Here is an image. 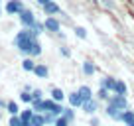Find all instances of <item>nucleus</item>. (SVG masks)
Returning <instances> with one entry per match:
<instances>
[{
    "label": "nucleus",
    "instance_id": "f257e3e1",
    "mask_svg": "<svg viewBox=\"0 0 134 126\" xmlns=\"http://www.w3.org/2000/svg\"><path fill=\"white\" fill-rule=\"evenodd\" d=\"M36 39H38V38L32 34V30H30V28H22L20 32L14 36V47L26 57V55H30V49H32V45H34Z\"/></svg>",
    "mask_w": 134,
    "mask_h": 126
},
{
    "label": "nucleus",
    "instance_id": "f03ea898",
    "mask_svg": "<svg viewBox=\"0 0 134 126\" xmlns=\"http://www.w3.org/2000/svg\"><path fill=\"white\" fill-rule=\"evenodd\" d=\"M18 20H20V26H22V28H32V24L38 20V18H36V14H34V10L24 8L20 14H18Z\"/></svg>",
    "mask_w": 134,
    "mask_h": 126
},
{
    "label": "nucleus",
    "instance_id": "7ed1b4c3",
    "mask_svg": "<svg viewBox=\"0 0 134 126\" xmlns=\"http://www.w3.org/2000/svg\"><path fill=\"white\" fill-rule=\"evenodd\" d=\"M24 8L26 6H24L22 0H6V4H4V12L8 14V16H18Z\"/></svg>",
    "mask_w": 134,
    "mask_h": 126
},
{
    "label": "nucleus",
    "instance_id": "20e7f679",
    "mask_svg": "<svg viewBox=\"0 0 134 126\" xmlns=\"http://www.w3.org/2000/svg\"><path fill=\"white\" fill-rule=\"evenodd\" d=\"M43 26H46V32H49V34H53V36H57L59 32H61V22L55 16H47L46 20H43Z\"/></svg>",
    "mask_w": 134,
    "mask_h": 126
},
{
    "label": "nucleus",
    "instance_id": "39448f33",
    "mask_svg": "<svg viewBox=\"0 0 134 126\" xmlns=\"http://www.w3.org/2000/svg\"><path fill=\"white\" fill-rule=\"evenodd\" d=\"M99 108H100V101H97V99L85 101L83 106H81V110H83L85 114H89V116H95V114L99 112Z\"/></svg>",
    "mask_w": 134,
    "mask_h": 126
},
{
    "label": "nucleus",
    "instance_id": "423d86ee",
    "mask_svg": "<svg viewBox=\"0 0 134 126\" xmlns=\"http://www.w3.org/2000/svg\"><path fill=\"white\" fill-rule=\"evenodd\" d=\"M107 105H113V106H116V108H120V110H126L128 108V99H126L124 95L113 93V97H110V101L107 102Z\"/></svg>",
    "mask_w": 134,
    "mask_h": 126
},
{
    "label": "nucleus",
    "instance_id": "0eeeda50",
    "mask_svg": "<svg viewBox=\"0 0 134 126\" xmlns=\"http://www.w3.org/2000/svg\"><path fill=\"white\" fill-rule=\"evenodd\" d=\"M105 114L110 118V120H114V122H120V120H122V110L116 108V106H113V105H107Z\"/></svg>",
    "mask_w": 134,
    "mask_h": 126
},
{
    "label": "nucleus",
    "instance_id": "6e6552de",
    "mask_svg": "<svg viewBox=\"0 0 134 126\" xmlns=\"http://www.w3.org/2000/svg\"><path fill=\"white\" fill-rule=\"evenodd\" d=\"M42 10H43L46 16H57V14H61V8H59V4L55 0H51V2H47L46 6H42Z\"/></svg>",
    "mask_w": 134,
    "mask_h": 126
},
{
    "label": "nucleus",
    "instance_id": "1a4fd4ad",
    "mask_svg": "<svg viewBox=\"0 0 134 126\" xmlns=\"http://www.w3.org/2000/svg\"><path fill=\"white\" fill-rule=\"evenodd\" d=\"M67 101H69V106H73V108H81L83 106V99H81L79 91H71L67 95Z\"/></svg>",
    "mask_w": 134,
    "mask_h": 126
},
{
    "label": "nucleus",
    "instance_id": "9d476101",
    "mask_svg": "<svg viewBox=\"0 0 134 126\" xmlns=\"http://www.w3.org/2000/svg\"><path fill=\"white\" fill-rule=\"evenodd\" d=\"M116 81L114 77H103V79H99V87L103 89H109L110 93H114V89H116Z\"/></svg>",
    "mask_w": 134,
    "mask_h": 126
},
{
    "label": "nucleus",
    "instance_id": "9b49d317",
    "mask_svg": "<svg viewBox=\"0 0 134 126\" xmlns=\"http://www.w3.org/2000/svg\"><path fill=\"white\" fill-rule=\"evenodd\" d=\"M34 75L38 77V79H47V77H49V67H47V65H43V63H36Z\"/></svg>",
    "mask_w": 134,
    "mask_h": 126
},
{
    "label": "nucleus",
    "instance_id": "f8f14e48",
    "mask_svg": "<svg viewBox=\"0 0 134 126\" xmlns=\"http://www.w3.org/2000/svg\"><path fill=\"white\" fill-rule=\"evenodd\" d=\"M77 91H79V95H81V99H83V102H85V101H91V99H95V93H93V89L89 87V85H81Z\"/></svg>",
    "mask_w": 134,
    "mask_h": 126
},
{
    "label": "nucleus",
    "instance_id": "ddd939ff",
    "mask_svg": "<svg viewBox=\"0 0 134 126\" xmlns=\"http://www.w3.org/2000/svg\"><path fill=\"white\" fill-rule=\"evenodd\" d=\"M110 97H113V93H110L109 89H103V87H99V91L95 93V99L100 101V102H109Z\"/></svg>",
    "mask_w": 134,
    "mask_h": 126
},
{
    "label": "nucleus",
    "instance_id": "4468645a",
    "mask_svg": "<svg viewBox=\"0 0 134 126\" xmlns=\"http://www.w3.org/2000/svg\"><path fill=\"white\" fill-rule=\"evenodd\" d=\"M81 71H83V75H87V77H93L97 73V67H95V63L93 61H83V65H81Z\"/></svg>",
    "mask_w": 134,
    "mask_h": 126
},
{
    "label": "nucleus",
    "instance_id": "2eb2a0df",
    "mask_svg": "<svg viewBox=\"0 0 134 126\" xmlns=\"http://www.w3.org/2000/svg\"><path fill=\"white\" fill-rule=\"evenodd\" d=\"M49 95H51V99H53L55 102H63L67 99V95L61 91L59 87H51V91H49Z\"/></svg>",
    "mask_w": 134,
    "mask_h": 126
},
{
    "label": "nucleus",
    "instance_id": "dca6fc26",
    "mask_svg": "<svg viewBox=\"0 0 134 126\" xmlns=\"http://www.w3.org/2000/svg\"><path fill=\"white\" fill-rule=\"evenodd\" d=\"M22 69L28 73H34V69H36V61H34V57H28L26 55L24 59H22Z\"/></svg>",
    "mask_w": 134,
    "mask_h": 126
},
{
    "label": "nucleus",
    "instance_id": "f3484780",
    "mask_svg": "<svg viewBox=\"0 0 134 126\" xmlns=\"http://www.w3.org/2000/svg\"><path fill=\"white\" fill-rule=\"evenodd\" d=\"M30 30H32V34L36 36V38H40V36H42L43 32H46V26H43V22L36 20V22L32 24V28H30Z\"/></svg>",
    "mask_w": 134,
    "mask_h": 126
},
{
    "label": "nucleus",
    "instance_id": "a211bd4d",
    "mask_svg": "<svg viewBox=\"0 0 134 126\" xmlns=\"http://www.w3.org/2000/svg\"><path fill=\"white\" fill-rule=\"evenodd\" d=\"M20 105H18L16 101H8V105H6V112L10 114V116H16V114H20Z\"/></svg>",
    "mask_w": 134,
    "mask_h": 126
},
{
    "label": "nucleus",
    "instance_id": "6ab92c4d",
    "mask_svg": "<svg viewBox=\"0 0 134 126\" xmlns=\"http://www.w3.org/2000/svg\"><path fill=\"white\" fill-rule=\"evenodd\" d=\"M40 55H42V43H40V39H36V42H34V45H32V49H30V55L28 57H40Z\"/></svg>",
    "mask_w": 134,
    "mask_h": 126
},
{
    "label": "nucleus",
    "instance_id": "aec40b11",
    "mask_svg": "<svg viewBox=\"0 0 134 126\" xmlns=\"http://www.w3.org/2000/svg\"><path fill=\"white\" fill-rule=\"evenodd\" d=\"M34 114H36V112H34V108H32V106H26V108H22V110H20V118H22V120H26V122H30V120H32V118H34Z\"/></svg>",
    "mask_w": 134,
    "mask_h": 126
},
{
    "label": "nucleus",
    "instance_id": "412c9836",
    "mask_svg": "<svg viewBox=\"0 0 134 126\" xmlns=\"http://www.w3.org/2000/svg\"><path fill=\"white\" fill-rule=\"evenodd\" d=\"M114 93H116V95H124V97H126V95H128V85H126L122 79H118V81H116V89H114Z\"/></svg>",
    "mask_w": 134,
    "mask_h": 126
},
{
    "label": "nucleus",
    "instance_id": "4be33fe9",
    "mask_svg": "<svg viewBox=\"0 0 134 126\" xmlns=\"http://www.w3.org/2000/svg\"><path fill=\"white\" fill-rule=\"evenodd\" d=\"M30 122H32V126H46V116H43V112H36Z\"/></svg>",
    "mask_w": 134,
    "mask_h": 126
},
{
    "label": "nucleus",
    "instance_id": "5701e85b",
    "mask_svg": "<svg viewBox=\"0 0 134 126\" xmlns=\"http://www.w3.org/2000/svg\"><path fill=\"white\" fill-rule=\"evenodd\" d=\"M42 105H43V112H51V110H53L55 108V105H57V102H55L53 101V99H43V101H42Z\"/></svg>",
    "mask_w": 134,
    "mask_h": 126
},
{
    "label": "nucleus",
    "instance_id": "b1692460",
    "mask_svg": "<svg viewBox=\"0 0 134 126\" xmlns=\"http://www.w3.org/2000/svg\"><path fill=\"white\" fill-rule=\"evenodd\" d=\"M20 101L24 102V105H32V101H34V97H32V91H22L20 93Z\"/></svg>",
    "mask_w": 134,
    "mask_h": 126
},
{
    "label": "nucleus",
    "instance_id": "393cba45",
    "mask_svg": "<svg viewBox=\"0 0 134 126\" xmlns=\"http://www.w3.org/2000/svg\"><path fill=\"white\" fill-rule=\"evenodd\" d=\"M99 6H103V8H107V10H114L116 8V2L114 0H95Z\"/></svg>",
    "mask_w": 134,
    "mask_h": 126
},
{
    "label": "nucleus",
    "instance_id": "a878e982",
    "mask_svg": "<svg viewBox=\"0 0 134 126\" xmlns=\"http://www.w3.org/2000/svg\"><path fill=\"white\" fill-rule=\"evenodd\" d=\"M134 120V110H130V108H126V110H122V124H128V122H132Z\"/></svg>",
    "mask_w": 134,
    "mask_h": 126
},
{
    "label": "nucleus",
    "instance_id": "bb28decb",
    "mask_svg": "<svg viewBox=\"0 0 134 126\" xmlns=\"http://www.w3.org/2000/svg\"><path fill=\"white\" fill-rule=\"evenodd\" d=\"M63 116L69 122H73L75 120V108H73V106H65V108H63Z\"/></svg>",
    "mask_w": 134,
    "mask_h": 126
},
{
    "label": "nucleus",
    "instance_id": "cd10ccee",
    "mask_svg": "<svg viewBox=\"0 0 134 126\" xmlns=\"http://www.w3.org/2000/svg\"><path fill=\"white\" fill-rule=\"evenodd\" d=\"M73 32H75V36L79 39H87V30L83 28V26H75V28H73Z\"/></svg>",
    "mask_w": 134,
    "mask_h": 126
},
{
    "label": "nucleus",
    "instance_id": "c85d7f7f",
    "mask_svg": "<svg viewBox=\"0 0 134 126\" xmlns=\"http://www.w3.org/2000/svg\"><path fill=\"white\" fill-rule=\"evenodd\" d=\"M53 126H71V122H69V120H67V118L61 114V116H57V118H55Z\"/></svg>",
    "mask_w": 134,
    "mask_h": 126
},
{
    "label": "nucleus",
    "instance_id": "c756f323",
    "mask_svg": "<svg viewBox=\"0 0 134 126\" xmlns=\"http://www.w3.org/2000/svg\"><path fill=\"white\" fill-rule=\"evenodd\" d=\"M32 97H34V101H42V99H46L42 89H32Z\"/></svg>",
    "mask_w": 134,
    "mask_h": 126
},
{
    "label": "nucleus",
    "instance_id": "7c9ffc66",
    "mask_svg": "<svg viewBox=\"0 0 134 126\" xmlns=\"http://www.w3.org/2000/svg\"><path fill=\"white\" fill-rule=\"evenodd\" d=\"M43 116H46V126H53V122H55V114H51V112H43Z\"/></svg>",
    "mask_w": 134,
    "mask_h": 126
},
{
    "label": "nucleus",
    "instance_id": "2f4dec72",
    "mask_svg": "<svg viewBox=\"0 0 134 126\" xmlns=\"http://www.w3.org/2000/svg\"><path fill=\"white\" fill-rule=\"evenodd\" d=\"M8 126H22V118H20V114H16V116H10Z\"/></svg>",
    "mask_w": 134,
    "mask_h": 126
},
{
    "label": "nucleus",
    "instance_id": "473e14b6",
    "mask_svg": "<svg viewBox=\"0 0 134 126\" xmlns=\"http://www.w3.org/2000/svg\"><path fill=\"white\" fill-rule=\"evenodd\" d=\"M59 53H61V57H67V59L71 57V49H69L67 45H61V47H59Z\"/></svg>",
    "mask_w": 134,
    "mask_h": 126
},
{
    "label": "nucleus",
    "instance_id": "72a5a7b5",
    "mask_svg": "<svg viewBox=\"0 0 134 126\" xmlns=\"http://www.w3.org/2000/svg\"><path fill=\"white\" fill-rule=\"evenodd\" d=\"M89 124H91V126H100V122H99V118H97V116H91Z\"/></svg>",
    "mask_w": 134,
    "mask_h": 126
},
{
    "label": "nucleus",
    "instance_id": "f704fd0d",
    "mask_svg": "<svg viewBox=\"0 0 134 126\" xmlns=\"http://www.w3.org/2000/svg\"><path fill=\"white\" fill-rule=\"evenodd\" d=\"M6 105H8V101H4V99H0V110H6Z\"/></svg>",
    "mask_w": 134,
    "mask_h": 126
},
{
    "label": "nucleus",
    "instance_id": "c9c22d12",
    "mask_svg": "<svg viewBox=\"0 0 134 126\" xmlns=\"http://www.w3.org/2000/svg\"><path fill=\"white\" fill-rule=\"evenodd\" d=\"M47 2H51V0H36V4H38V6H46Z\"/></svg>",
    "mask_w": 134,
    "mask_h": 126
},
{
    "label": "nucleus",
    "instance_id": "e433bc0d",
    "mask_svg": "<svg viewBox=\"0 0 134 126\" xmlns=\"http://www.w3.org/2000/svg\"><path fill=\"white\" fill-rule=\"evenodd\" d=\"M22 126H32V122H26V120H22Z\"/></svg>",
    "mask_w": 134,
    "mask_h": 126
},
{
    "label": "nucleus",
    "instance_id": "4c0bfd02",
    "mask_svg": "<svg viewBox=\"0 0 134 126\" xmlns=\"http://www.w3.org/2000/svg\"><path fill=\"white\" fill-rule=\"evenodd\" d=\"M2 12H4V6H0V18H2Z\"/></svg>",
    "mask_w": 134,
    "mask_h": 126
},
{
    "label": "nucleus",
    "instance_id": "58836bf2",
    "mask_svg": "<svg viewBox=\"0 0 134 126\" xmlns=\"http://www.w3.org/2000/svg\"><path fill=\"white\" fill-rule=\"evenodd\" d=\"M126 126H134V120H132V122H128V124H126Z\"/></svg>",
    "mask_w": 134,
    "mask_h": 126
},
{
    "label": "nucleus",
    "instance_id": "ea45409f",
    "mask_svg": "<svg viewBox=\"0 0 134 126\" xmlns=\"http://www.w3.org/2000/svg\"><path fill=\"white\" fill-rule=\"evenodd\" d=\"M0 120H2V110H0Z\"/></svg>",
    "mask_w": 134,
    "mask_h": 126
},
{
    "label": "nucleus",
    "instance_id": "a19ab883",
    "mask_svg": "<svg viewBox=\"0 0 134 126\" xmlns=\"http://www.w3.org/2000/svg\"><path fill=\"white\" fill-rule=\"evenodd\" d=\"M0 6H2V0H0Z\"/></svg>",
    "mask_w": 134,
    "mask_h": 126
}]
</instances>
